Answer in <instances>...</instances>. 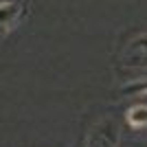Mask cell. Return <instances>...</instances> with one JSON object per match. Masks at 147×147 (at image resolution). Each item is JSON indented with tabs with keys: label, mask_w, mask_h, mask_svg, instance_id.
Returning <instances> with one entry per match:
<instances>
[{
	"label": "cell",
	"mask_w": 147,
	"mask_h": 147,
	"mask_svg": "<svg viewBox=\"0 0 147 147\" xmlns=\"http://www.w3.org/2000/svg\"><path fill=\"white\" fill-rule=\"evenodd\" d=\"M119 136H121V129H119V123L114 119H101L90 127L88 132V147H117L119 145Z\"/></svg>",
	"instance_id": "1"
},
{
	"label": "cell",
	"mask_w": 147,
	"mask_h": 147,
	"mask_svg": "<svg viewBox=\"0 0 147 147\" xmlns=\"http://www.w3.org/2000/svg\"><path fill=\"white\" fill-rule=\"evenodd\" d=\"M123 61L127 66H147V33L129 42L123 53Z\"/></svg>",
	"instance_id": "2"
},
{
	"label": "cell",
	"mask_w": 147,
	"mask_h": 147,
	"mask_svg": "<svg viewBox=\"0 0 147 147\" xmlns=\"http://www.w3.org/2000/svg\"><path fill=\"white\" fill-rule=\"evenodd\" d=\"M20 13H22V9H20V5H16L13 0L0 2V31L9 29V26L20 18Z\"/></svg>",
	"instance_id": "3"
},
{
	"label": "cell",
	"mask_w": 147,
	"mask_h": 147,
	"mask_svg": "<svg viewBox=\"0 0 147 147\" xmlns=\"http://www.w3.org/2000/svg\"><path fill=\"white\" fill-rule=\"evenodd\" d=\"M127 123L132 127H145L147 125V105H134L127 112Z\"/></svg>",
	"instance_id": "4"
}]
</instances>
